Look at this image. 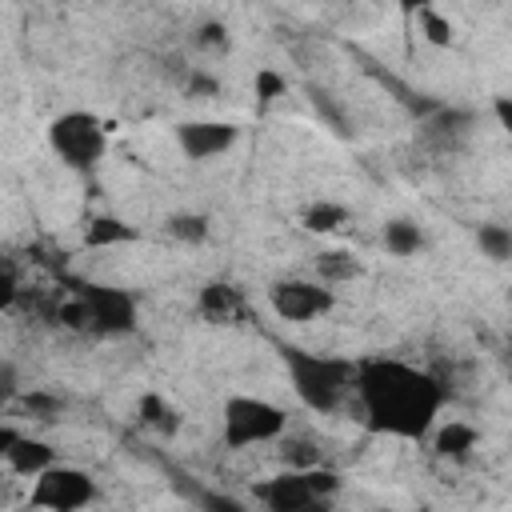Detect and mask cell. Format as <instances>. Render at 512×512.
Wrapping results in <instances>:
<instances>
[{
    "label": "cell",
    "instance_id": "cell-1",
    "mask_svg": "<svg viewBox=\"0 0 512 512\" xmlns=\"http://www.w3.org/2000/svg\"><path fill=\"white\" fill-rule=\"evenodd\" d=\"M444 384L428 368L396 356L356 360V408L360 424L388 440H428L444 412Z\"/></svg>",
    "mask_w": 512,
    "mask_h": 512
},
{
    "label": "cell",
    "instance_id": "cell-2",
    "mask_svg": "<svg viewBox=\"0 0 512 512\" xmlns=\"http://www.w3.org/2000/svg\"><path fill=\"white\" fill-rule=\"evenodd\" d=\"M284 376L296 392V400L308 412H340L352 392H356V360L352 356H332V352H312L304 344H284L280 348Z\"/></svg>",
    "mask_w": 512,
    "mask_h": 512
},
{
    "label": "cell",
    "instance_id": "cell-3",
    "mask_svg": "<svg viewBox=\"0 0 512 512\" xmlns=\"http://www.w3.org/2000/svg\"><path fill=\"white\" fill-rule=\"evenodd\" d=\"M344 488L336 468L324 464H288L284 472L260 480L252 488V496L268 508V512H308V508H324L332 504V496Z\"/></svg>",
    "mask_w": 512,
    "mask_h": 512
},
{
    "label": "cell",
    "instance_id": "cell-4",
    "mask_svg": "<svg viewBox=\"0 0 512 512\" xmlns=\"http://www.w3.org/2000/svg\"><path fill=\"white\" fill-rule=\"evenodd\" d=\"M136 316V296L112 284H80L76 296L60 308V324L96 336H124L136 328Z\"/></svg>",
    "mask_w": 512,
    "mask_h": 512
},
{
    "label": "cell",
    "instance_id": "cell-5",
    "mask_svg": "<svg viewBox=\"0 0 512 512\" xmlns=\"http://www.w3.org/2000/svg\"><path fill=\"white\" fill-rule=\"evenodd\" d=\"M288 432V412L268 396L236 392L220 408V444L228 452H244L256 444H272Z\"/></svg>",
    "mask_w": 512,
    "mask_h": 512
},
{
    "label": "cell",
    "instance_id": "cell-6",
    "mask_svg": "<svg viewBox=\"0 0 512 512\" xmlns=\"http://www.w3.org/2000/svg\"><path fill=\"white\" fill-rule=\"evenodd\" d=\"M48 148L64 168L88 176V172H96V164L108 152V128L96 112L68 108L48 120Z\"/></svg>",
    "mask_w": 512,
    "mask_h": 512
},
{
    "label": "cell",
    "instance_id": "cell-7",
    "mask_svg": "<svg viewBox=\"0 0 512 512\" xmlns=\"http://www.w3.org/2000/svg\"><path fill=\"white\" fill-rule=\"evenodd\" d=\"M268 308L284 324H308L336 308V284L308 276H280L268 284Z\"/></svg>",
    "mask_w": 512,
    "mask_h": 512
},
{
    "label": "cell",
    "instance_id": "cell-8",
    "mask_svg": "<svg viewBox=\"0 0 512 512\" xmlns=\"http://www.w3.org/2000/svg\"><path fill=\"white\" fill-rule=\"evenodd\" d=\"M96 480L76 468V464H52L44 468L36 480H32V492H28V508H48V512H76V508H88L96 504Z\"/></svg>",
    "mask_w": 512,
    "mask_h": 512
},
{
    "label": "cell",
    "instance_id": "cell-9",
    "mask_svg": "<svg viewBox=\"0 0 512 512\" xmlns=\"http://www.w3.org/2000/svg\"><path fill=\"white\" fill-rule=\"evenodd\" d=\"M172 136H176V148H180L184 160L208 164V160H216V156L236 148L240 128L232 120H180L172 128Z\"/></svg>",
    "mask_w": 512,
    "mask_h": 512
},
{
    "label": "cell",
    "instance_id": "cell-10",
    "mask_svg": "<svg viewBox=\"0 0 512 512\" xmlns=\"http://www.w3.org/2000/svg\"><path fill=\"white\" fill-rule=\"evenodd\" d=\"M472 124H476L472 112L436 104L428 116H420V140H424L432 152H456V148L472 136Z\"/></svg>",
    "mask_w": 512,
    "mask_h": 512
},
{
    "label": "cell",
    "instance_id": "cell-11",
    "mask_svg": "<svg viewBox=\"0 0 512 512\" xmlns=\"http://www.w3.org/2000/svg\"><path fill=\"white\" fill-rule=\"evenodd\" d=\"M0 460H4V468H8L12 476L36 480L44 468L56 464V448H52L48 440H40V436H24V432H20V436L12 440V448L0 452Z\"/></svg>",
    "mask_w": 512,
    "mask_h": 512
},
{
    "label": "cell",
    "instance_id": "cell-12",
    "mask_svg": "<svg viewBox=\"0 0 512 512\" xmlns=\"http://www.w3.org/2000/svg\"><path fill=\"white\" fill-rule=\"evenodd\" d=\"M136 420H140V428H148V432L160 436V440H172V436L184 428V412H180L160 388L140 392V400H136Z\"/></svg>",
    "mask_w": 512,
    "mask_h": 512
},
{
    "label": "cell",
    "instance_id": "cell-13",
    "mask_svg": "<svg viewBox=\"0 0 512 512\" xmlns=\"http://www.w3.org/2000/svg\"><path fill=\"white\" fill-rule=\"evenodd\" d=\"M196 312L208 324H236V316L244 312V292L236 284H228V280H208L196 292Z\"/></svg>",
    "mask_w": 512,
    "mask_h": 512
},
{
    "label": "cell",
    "instance_id": "cell-14",
    "mask_svg": "<svg viewBox=\"0 0 512 512\" xmlns=\"http://www.w3.org/2000/svg\"><path fill=\"white\" fill-rule=\"evenodd\" d=\"M476 444H480V432L468 420H444V424L436 420V428H432V452L440 460H468L476 452Z\"/></svg>",
    "mask_w": 512,
    "mask_h": 512
},
{
    "label": "cell",
    "instance_id": "cell-15",
    "mask_svg": "<svg viewBox=\"0 0 512 512\" xmlns=\"http://www.w3.org/2000/svg\"><path fill=\"white\" fill-rule=\"evenodd\" d=\"M380 244H384L388 256L408 260V256H420V252H424L428 236H424V228H420L412 216H392V220H384V228H380Z\"/></svg>",
    "mask_w": 512,
    "mask_h": 512
},
{
    "label": "cell",
    "instance_id": "cell-16",
    "mask_svg": "<svg viewBox=\"0 0 512 512\" xmlns=\"http://www.w3.org/2000/svg\"><path fill=\"white\" fill-rule=\"evenodd\" d=\"M140 232L120 220V216H108V212H96L88 224H84V248H120V244H136Z\"/></svg>",
    "mask_w": 512,
    "mask_h": 512
},
{
    "label": "cell",
    "instance_id": "cell-17",
    "mask_svg": "<svg viewBox=\"0 0 512 512\" xmlns=\"http://www.w3.org/2000/svg\"><path fill=\"white\" fill-rule=\"evenodd\" d=\"M348 220H352V212H348L344 204H336V200H316V204H308V208H304V216H300L304 232H312V236L340 232Z\"/></svg>",
    "mask_w": 512,
    "mask_h": 512
},
{
    "label": "cell",
    "instance_id": "cell-18",
    "mask_svg": "<svg viewBox=\"0 0 512 512\" xmlns=\"http://www.w3.org/2000/svg\"><path fill=\"white\" fill-rule=\"evenodd\" d=\"M164 232L176 240V244H188V248H200L208 236H212V220L204 212H172L164 220Z\"/></svg>",
    "mask_w": 512,
    "mask_h": 512
},
{
    "label": "cell",
    "instance_id": "cell-19",
    "mask_svg": "<svg viewBox=\"0 0 512 512\" xmlns=\"http://www.w3.org/2000/svg\"><path fill=\"white\" fill-rule=\"evenodd\" d=\"M476 248L492 264H508L512 260V228L508 224H496V220L476 224Z\"/></svg>",
    "mask_w": 512,
    "mask_h": 512
},
{
    "label": "cell",
    "instance_id": "cell-20",
    "mask_svg": "<svg viewBox=\"0 0 512 512\" xmlns=\"http://www.w3.org/2000/svg\"><path fill=\"white\" fill-rule=\"evenodd\" d=\"M360 272H364V268H360V260H356L352 252L332 248V252H320V256H316V276L328 280V284H348V280H356Z\"/></svg>",
    "mask_w": 512,
    "mask_h": 512
},
{
    "label": "cell",
    "instance_id": "cell-21",
    "mask_svg": "<svg viewBox=\"0 0 512 512\" xmlns=\"http://www.w3.org/2000/svg\"><path fill=\"white\" fill-rule=\"evenodd\" d=\"M252 96H256V108L264 112V108H272L280 96H288V80H284V72H276V68H256V76H252Z\"/></svg>",
    "mask_w": 512,
    "mask_h": 512
},
{
    "label": "cell",
    "instance_id": "cell-22",
    "mask_svg": "<svg viewBox=\"0 0 512 512\" xmlns=\"http://www.w3.org/2000/svg\"><path fill=\"white\" fill-rule=\"evenodd\" d=\"M192 48L196 52H208V56H224L232 48V32L224 20H204L196 32H192Z\"/></svg>",
    "mask_w": 512,
    "mask_h": 512
},
{
    "label": "cell",
    "instance_id": "cell-23",
    "mask_svg": "<svg viewBox=\"0 0 512 512\" xmlns=\"http://www.w3.org/2000/svg\"><path fill=\"white\" fill-rule=\"evenodd\" d=\"M416 24H420L424 40L436 44V48H448V44L456 40V28H452V20H448L440 8H424V12H416Z\"/></svg>",
    "mask_w": 512,
    "mask_h": 512
},
{
    "label": "cell",
    "instance_id": "cell-24",
    "mask_svg": "<svg viewBox=\"0 0 512 512\" xmlns=\"http://www.w3.org/2000/svg\"><path fill=\"white\" fill-rule=\"evenodd\" d=\"M12 404H20V412H28L32 420H56L60 412H64V400L60 396H52V392H24V396H16Z\"/></svg>",
    "mask_w": 512,
    "mask_h": 512
},
{
    "label": "cell",
    "instance_id": "cell-25",
    "mask_svg": "<svg viewBox=\"0 0 512 512\" xmlns=\"http://www.w3.org/2000/svg\"><path fill=\"white\" fill-rule=\"evenodd\" d=\"M184 92L208 100V96H220V80H216V76H204V72H192V76L184 80Z\"/></svg>",
    "mask_w": 512,
    "mask_h": 512
},
{
    "label": "cell",
    "instance_id": "cell-26",
    "mask_svg": "<svg viewBox=\"0 0 512 512\" xmlns=\"http://www.w3.org/2000/svg\"><path fill=\"white\" fill-rule=\"evenodd\" d=\"M312 108H316V112H320V116H324V120H328V124H332L336 132H344V116H340V112L332 108V100H328V92H320V88H312Z\"/></svg>",
    "mask_w": 512,
    "mask_h": 512
},
{
    "label": "cell",
    "instance_id": "cell-27",
    "mask_svg": "<svg viewBox=\"0 0 512 512\" xmlns=\"http://www.w3.org/2000/svg\"><path fill=\"white\" fill-rule=\"evenodd\" d=\"M492 116H496L500 132L508 136V144H512V96H492Z\"/></svg>",
    "mask_w": 512,
    "mask_h": 512
},
{
    "label": "cell",
    "instance_id": "cell-28",
    "mask_svg": "<svg viewBox=\"0 0 512 512\" xmlns=\"http://www.w3.org/2000/svg\"><path fill=\"white\" fill-rule=\"evenodd\" d=\"M0 396H4V404L16 400V368H12V360H0Z\"/></svg>",
    "mask_w": 512,
    "mask_h": 512
},
{
    "label": "cell",
    "instance_id": "cell-29",
    "mask_svg": "<svg viewBox=\"0 0 512 512\" xmlns=\"http://www.w3.org/2000/svg\"><path fill=\"white\" fill-rule=\"evenodd\" d=\"M440 0H396V8L404 12V16H416V12H424V8H436Z\"/></svg>",
    "mask_w": 512,
    "mask_h": 512
}]
</instances>
